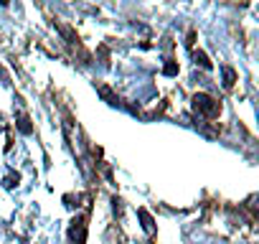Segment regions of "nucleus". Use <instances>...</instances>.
<instances>
[{
	"label": "nucleus",
	"instance_id": "obj_1",
	"mask_svg": "<svg viewBox=\"0 0 259 244\" xmlns=\"http://www.w3.org/2000/svg\"><path fill=\"white\" fill-rule=\"evenodd\" d=\"M193 104H196V109H203L206 114H216L219 112V104L211 97H206V94H196L193 97Z\"/></svg>",
	"mask_w": 259,
	"mask_h": 244
},
{
	"label": "nucleus",
	"instance_id": "obj_2",
	"mask_svg": "<svg viewBox=\"0 0 259 244\" xmlns=\"http://www.w3.org/2000/svg\"><path fill=\"white\" fill-rule=\"evenodd\" d=\"M0 3H3V6H6V3H8V0H0Z\"/></svg>",
	"mask_w": 259,
	"mask_h": 244
}]
</instances>
